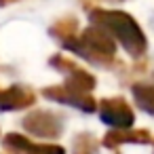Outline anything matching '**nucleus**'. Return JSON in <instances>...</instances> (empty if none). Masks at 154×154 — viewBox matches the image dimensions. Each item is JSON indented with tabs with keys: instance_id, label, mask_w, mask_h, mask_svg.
<instances>
[{
	"instance_id": "nucleus-3",
	"label": "nucleus",
	"mask_w": 154,
	"mask_h": 154,
	"mask_svg": "<svg viewBox=\"0 0 154 154\" xmlns=\"http://www.w3.org/2000/svg\"><path fill=\"white\" fill-rule=\"evenodd\" d=\"M135 97L143 110L154 112V87H135Z\"/></svg>"
},
{
	"instance_id": "nucleus-1",
	"label": "nucleus",
	"mask_w": 154,
	"mask_h": 154,
	"mask_svg": "<svg viewBox=\"0 0 154 154\" xmlns=\"http://www.w3.org/2000/svg\"><path fill=\"white\" fill-rule=\"evenodd\" d=\"M101 118L112 125V127H129L133 122V114L131 110L127 108V103H122L120 99L118 101H103L101 103Z\"/></svg>"
},
{
	"instance_id": "nucleus-2",
	"label": "nucleus",
	"mask_w": 154,
	"mask_h": 154,
	"mask_svg": "<svg viewBox=\"0 0 154 154\" xmlns=\"http://www.w3.org/2000/svg\"><path fill=\"white\" fill-rule=\"evenodd\" d=\"M30 101H32V97L28 93H23L21 89H11V91L0 95V106H2L5 110H9V108H21V106H26Z\"/></svg>"
}]
</instances>
